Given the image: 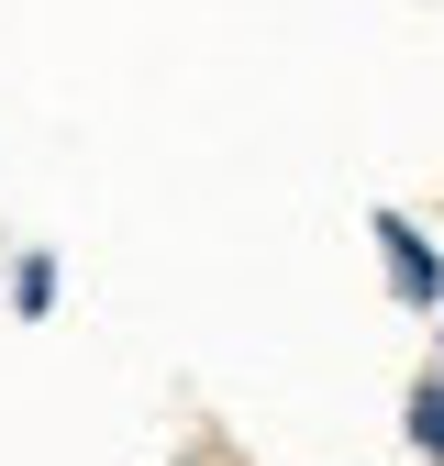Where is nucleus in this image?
I'll list each match as a JSON object with an SVG mask.
<instances>
[{"instance_id": "1", "label": "nucleus", "mask_w": 444, "mask_h": 466, "mask_svg": "<svg viewBox=\"0 0 444 466\" xmlns=\"http://www.w3.org/2000/svg\"><path fill=\"white\" fill-rule=\"evenodd\" d=\"M378 256H388V289H400L411 311H433V300H444V267H433V245H422V222L378 211Z\"/></svg>"}, {"instance_id": "2", "label": "nucleus", "mask_w": 444, "mask_h": 466, "mask_svg": "<svg viewBox=\"0 0 444 466\" xmlns=\"http://www.w3.org/2000/svg\"><path fill=\"white\" fill-rule=\"evenodd\" d=\"M400 422H411V444H422V455L444 466V367H433V378L411 389V411H400Z\"/></svg>"}, {"instance_id": "3", "label": "nucleus", "mask_w": 444, "mask_h": 466, "mask_svg": "<svg viewBox=\"0 0 444 466\" xmlns=\"http://www.w3.org/2000/svg\"><path fill=\"white\" fill-rule=\"evenodd\" d=\"M12 300H23V311H45V300H56V267H45V256H23V278H12Z\"/></svg>"}]
</instances>
